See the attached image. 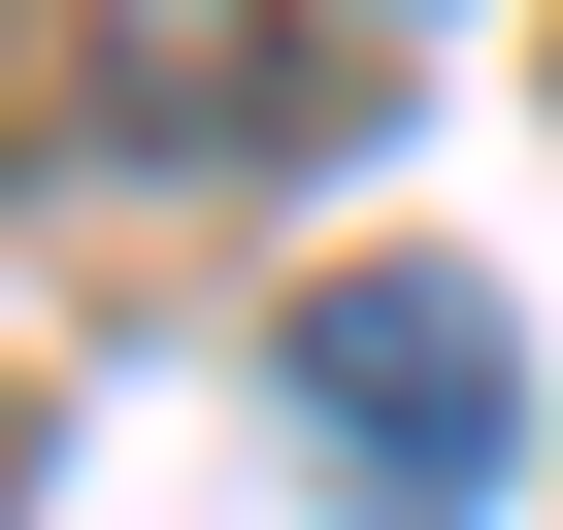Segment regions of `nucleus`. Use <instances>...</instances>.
Instances as JSON below:
<instances>
[{"instance_id": "nucleus-3", "label": "nucleus", "mask_w": 563, "mask_h": 530, "mask_svg": "<svg viewBox=\"0 0 563 530\" xmlns=\"http://www.w3.org/2000/svg\"><path fill=\"white\" fill-rule=\"evenodd\" d=\"M332 34H398V0H332Z\"/></svg>"}, {"instance_id": "nucleus-1", "label": "nucleus", "mask_w": 563, "mask_h": 530, "mask_svg": "<svg viewBox=\"0 0 563 530\" xmlns=\"http://www.w3.org/2000/svg\"><path fill=\"white\" fill-rule=\"evenodd\" d=\"M299 431H332L365 530H464V497L530 464V332H497V265H332V299H299Z\"/></svg>"}, {"instance_id": "nucleus-2", "label": "nucleus", "mask_w": 563, "mask_h": 530, "mask_svg": "<svg viewBox=\"0 0 563 530\" xmlns=\"http://www.w3.org/2000/svg\"><path fill=\"white\" fill-rule=\"evenodd\" d=\"M299 100H332V0H100V67H67L100 166H232V133H299Z\"/></svg>"}]
</instances>
